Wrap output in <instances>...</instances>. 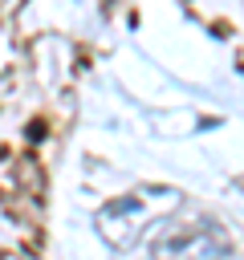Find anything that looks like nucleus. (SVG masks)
Segmentation results:
<instances>
[{
  "instance_id": "2",
  "label": "nucleus",
  "mask_w": 244,
  "mask_h": 260,
  "mask_svg": "<svg viewBox=\"0 0 244 260\" xmlns=\"http://www.w3.org/2000/svg\"><path fill=\"white\" fill-rule=\"evenodd\" d=\"M228 252H232L228 232L207 215L171 219L150 240V260H224Z\"/></svg>"
},
{
  "instance_id": "1",
  "label": "nucleus",
  "mask_w": 244,
  "mask_h": 260,
  "mask_svg": "<svg viewBox=\"0 0 244 260\" xmlns=\"http://www.w3.org/2000/svg\"><path fill=\"white\" fill-rule=\"evenodd\" d=\"M175 207H179V191H171V187H138L130 195L110 199L98 211V232H102V240L110 248L126 252V248H134L142 240L150 219H163Z\"/></svg>"
}]
</instances>
